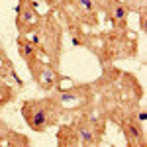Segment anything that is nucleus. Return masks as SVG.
Segmentation results:
<instances>
[{"label": "nucleus", "mask_w": 147, "mask_h": 147, "mask_svg": "<svg viewBox=\"0 0 147 147\" xmlns=\"http://www.w3.org/2000/svg\"><path fill=\"white\" fill-rule=\"evenodd\" d=\"M92 102L88 112L102 116L108 124L120 125L136 116L143 106V86L136 75L122 71L116 65L102 67V73L90 82Z\"/></svg>", "instance_id": "nucleus-1"}, {"label": "nucleus", "mask_w": 147, "mask_h": 147, "mask_svg": "<svg viewBox=\"0 0 147 147\" xmlns=\"http://www.w3.org/2000/svg\"><path fill=\"white\" fill-rule=\"evenodd\" d=\"M73 43L77 47L90 51L102 67L116 65L118 61L136 59L137 51H139V37L129 28L127 30L108 28V30H102V32L88 30V32L75 35Z\"/></svg>", "instance_id": "nucleus-2"}, {"label": "nucleus", "mask_w": 147, "mask_h": 147, "mask_svg": "<svg viewBox=\"0 0 147 147\" xmlns=\"http://www.w3.org/2000/svg\"><path fill=\"white\" fill-rule=\"evenodd\" d=\"M108 122L90 112L75 114L67 124L57 125V145L59 147H98L104 141Z\"/></svg>", "instance_id": "nucleus-3"}, {"label": "nucleus", "mask_w": 147, "mask_h": 147, "mask_svg": "<svg viewBox=\"0 0 147 147\" xmlns=\"http://www.w3.org/2000/svg\"><path fill=\"white\" fill-rule=\"evenodd\" d=\"M53 8L71 37L100 26V12L92 0H55Z\"/></svg>", "instance_id": "nucleus-4"}, {"label": "nucleus", "mask_w": 147, "mask_h": 147, "mask_svg": "<svg viewBox=\"0 0 147 147\" xmlns=\"http://www.w3.org/2000/svg\"><path fill=\"white\" fill-rule=\"evenodd\" d=\"M63 34H65V28L59 20L55 8H49L43 14L37 30L30 35L32 43L37 49V55L57 67H61V57H63Z\"/></svg>", "instance_id": "nucleus-5"}, {"label": "nucleus", "mask_w": 147, "mask_h": 147, "mask_svg": "<svg viewBox=\"0 0 147 147\" xmlns=\"http://www.w3.org/2000/svg\"><path fill=\"white\" fill-rule=\"evenodd\" d=\"M22 118L26 125L35 131L43 134L51 127H57L63 120V114L59 110L55 100L47 94L43 98H30L22 104Z\"/></svg>", "instance_id": "nucleus-6"}, {"label": "nucleus", "mask_w": 147, "mask_h": 147, "mask_svg": "<svg viewBox=\"0 0 147 147\" xmlns=\"http://www.w3.org/2000/svg\"><path fill=\"white\" fill-rule=\"evenodd\" d=\"M49 96L55 100L63 118H73L75 114L88 112L92 102V84L90 82H75L67 88L57 86L49 92Z\"/></svg>", "instance_id": "nucleus-7"}, {"label": "nucleus", "mask_w": 147, "mask_h": 147, "mask_svg": "<svg viewBox=\"0 0 147 147\" xmlns=\"http://www.w3.org/2000/svg\"><path fill=\"white\" fill-rule=\"evenodd\" d=\"M28 71H30V77L37 84V88H41L43 92H51L55 90L57 86H61V82L65 80L61 67H57L53 63L45 61L43 57H34L30 61H26Z\"/></svg>", "instance_id": "nucleus-8"}, {"label": "nucleus", "mask_w": 147, "mask_h": 147, "mask_svg": "<svg viewBox=\"0 0 147 147\" xmlns=\"http://www.w3.org/2000/svg\"><path fill=\"white\" fill-rule=\"evenodd\" d=\"M43 14L37 10V4L35 0H18V6H16V30L18 35H32L37 30V26L41 24Z\"/></svg>", "instance_id": "nucleus-9"}, {"label": "nucleus", "mask_w": 147, "mask_h": 147, "mask_svg": "<svg viewBox=\"0 0 147 147\" xmlns=\"http://www.w3.org/2000/svg\"><path fill=\"white\" fill-rule=\"evenodd\" d=\"M98 12L106 18L110 28H118V30H127L129 28V14L131 12L127 10L124 0H102Z\"/></svg>", "instance_id": "nucleus-10"}, {"label": "nucleus", "mask_w": 147, "mask_h": 147, "mask_svg": "<svg viewBox=\"0 0 147 147\" xmlns=\"http://www.w3.org/2000/svg\"><path fill=\"white\" fill-rule=\"evenodd\" d=\"M122 136L125 139V145L127 147H145L147 137H145V120L139 118V112L131 118L124 120L122 124L118 125Z\"/></svg>", "instance_id": "nucleus-11"}, {"label": "nucleus", "mask_w": 147, "mask_h": 147, "mask_svg": "<svg viewBox=\"0 0 147 147\" xmlns=\"http://www.w3.org/2000/svg\"><path fill=\"white\" fill-rule=\"evenodd\" d=\"M32 145V139L16 131L8 122L0 118V147H28Z\"/></svg>", "instance_id": "nucleus-12"}, {"label": "nucleus", "mask_w": 147, "mask_h": 147, "mask_svg": "<svg viewBox=\"0 0 147 147\" xmlns=\"http://www.w3.org/2000/svg\"><path fill=\"white\" fill-rule=\"evenodd\" d=\"M0 80H2V82H10V84H14L16 88H22L24 86L22 77L18 75V71H16V67H14L12 59L8 57L6 47L2 45V41H0Z\"/></svg>", "instance_id": "nucleus-13"}, {"label": "nucleus", "mask_w": 147, "mask_h": 147, "mask_svg": "<svg viewBox=\"0 0 147 147\" xmlns=\"http://www.w3.org/2000/svg\"><path fill=\"white\" fill-rule=\"evenodd\" d=\"M16 47H18V53H20L24 63L30 61V59H34V57H37V49L32 43L30 35H18L16 37Z\"/></svg>", "instance_id": "nucleus-14"}, {"label": "nucleus", "mask_w": 147, "mask_h": 147, "mask_svg": "<svg viewBox=\"0 0 147 147\" xmlns=\"http://www.w3.org/2000/svg\"><path fill=\"white\" fill-rule=\"evenodd\" d=\"M18 98V88L10 82H2L0 80V110H4L8 104Z\"/></svg>", "instance_id": "nucleus-15"}, {"label": "nucleus", "mask_w": 147, "mask_h": 147, "mask_svg": "<svg viewBox=\"0 0 147 147\" xmlns=\"http://www.w3.org/2000/svg\"><path fill=\"white\" fill-rule=\"evenodd\" d=\"M124 4L127 6V10L134 12V14L147 12V0H124Z\"/></svg>", "instance_id": "nucleus-16"}, {"label": "nucleus", "mask_w": 147, "mask_h": 147, "mask_svg": "<svg viewBox=\"0 0 147 147\" xmlns=\"http://www.w3.org/2000/svg\"><path fill=\"white\" fill-rule=\"evenodd\" d=\"M43 2H45L47 8H53V6H55V0H43Z\"/></svg>", "instance_id": "nucleus-17"}, {"label": "nucleus", "mask_w": 147, "mask_h": 147, "mask_svg": "<svg viewBox=\"0 0 147 147\" xmlns=\"http://www.w3.org/2000/svg\"><path fill=\"white\" fill-rule=\"evenodd\" d=\"M94 4H96V8H100V4H102V0H92Z\"/></svg>", "instance_id": "nucleus-18"}]
</instances>
